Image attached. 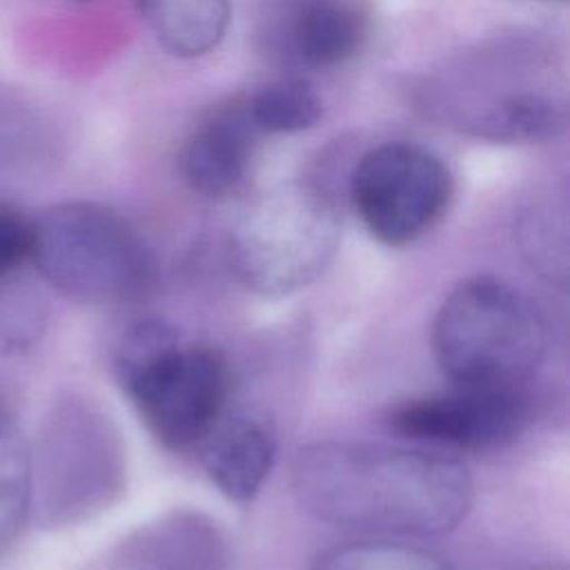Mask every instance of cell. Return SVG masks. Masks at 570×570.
<instances>
[{
	"label": "cell",
	"instance_id": "14",
	"mask_svg": "<svg viewBox=\"0 0 570 570\" xmlns=\"http://www.w3.org/2000/svg\"><path fill=\"white\" fill-rule=\"evenodd\" d=\"M31 497V463L20 430L0 416V554L24 525Z\"/></svg>",
	"mask_w": 570,
	"mask_h": 570
},
{
	"label": "cell",
	"instance_id": "5",
	"mask_svg": "<svg viewBox=\"0 0 570 570\" xmlns=\"http://www.w3.org/2000/svg\"><path fill=\"white\" fill-rule=\"evenodd\" d=\"M338 236L334 200L316 185L287 183L247 205L232 234V263L252 289L283 296L323 274Z\"/></svg>",
	"mask_w": 570,
	"mask_h": 570
},
{
	"label": "cell",
	"instance_id": "3",
	"mask_svg": "<svg viewBox=\"0 0 570 570\" xmlns=\"http://www.w3.org/2000/svg\"><path fill=\"white\" fill-rule=\"evenodd\" d=\"M31 261L51 287L87 305H122L156 281V258L116 209L67 200L33 220Z\"/></svg>",
	"mask_w": 570,
	"mask_h": 570
},
{
	"label": "cell",
	"instance_id": "11",
	"mask_svg": "<svg viewBox=\"0 0 570 570\" xmlns=\"http://www.w3.org/2000/svg\"><path fill=\"white\" fill-rule=\"evenodd\" d=\"M459 127L490 142H541L566 127V102L543 89H510L465 107Z\"/></svg>",
	"mask_w": 570,
	"mask_h": 570
},
{
	"label": "cell",
	"instance_id": "7",
	"mask_svg": "<svg viewBox=\"0 0 570 570\" xmlns=\"http://www.w3.org/2000/svg\"><path fill=\"white\" fill-rule=\"evenodd\" d=\"M370 31L367 0H263L254 36L272 62L294 71H321L352 60Z\"/></svg>",
	"mask_w": 570,
	"mask_h": 570
},
{
	"label": "cell",
	"instance_id": "16",
	"mask_svg": "<svg viewBox=\"0 0 570 570\" xmlns=\"http://www.w3.org/2000/svg\"><path fill=\"white\" fill-rule=\"evenodd\" d=\"M33 220L22 212L0 205V283L31 261Z\"/></svg>",
	"mask_w": 570,
	"mask_h": 570
},
{
	"label": "cell",
	"instance_id": "15",
	"mask_svg": "<svg viewBox=\"0 0 570 570\" xmlns=\"http://www.w3.org/2000/svg\"><path fill=\"white\" fill-rule=\"evenodd\" d=\"M312 570H454L432 550L399 541H354L321 552Z\"/></svg>",
	"mask_w": 570,
	"mask_h": 570
},
{
	"label": "cell",
	"instance_id": "9",
	"mask_svg": "<svg viewBox=\"0 0 570 570\" xmlns=\"http://www.w3.org/2000/svg\"><path fill=\"white\" fill-rule=\"evenodd\" d=\"M258 134L245 98L216 105L185 138L178 160L185 183L209 198L234 194L252 169Z\"/></svg>",
	"mask_w": 570,
	"mask_h": 570
},
{
	"label": "cell",
	"instance_id": "10",
	"mask_svg": "<svg viewBox=\"0 0 570 570\" xmlns=\"http://www.w3.org/2000/svg\"><path fill=\"white\" fill-rule=\"evenodd\" d=\"M200 443L207 474L225 497L238 503L261 490L274 465V428L254 410H225Z\"/></svg>",
	"mask_w": 570,
	"mask_h": 570
},
{
	"label": "cell",
	"instance_id": "4",
	"mask_svg": "<svg viewBox=\"0 0 570 570\" xmlns=\"http://www.w3.org/2000/svg\"><path fill=\"white\" fill-rule=\"evenodd\" d=\"M118 376L147 428L171 448L200 443L227 410L223 356L160 323H140L127 334Z\"/></svg>",
	"mask_w": 570,
	"mask_h": 570
},
{
	"label": "cell",
	"instance_id": "2",
	"mask_svg": "<svg viewBox=\"0 0 570 570\" xmlns=\"http://www.w3.org/2000/svg\"><path fill=\"white\" fill-rule=\"evenodd\" d=\"M546 323L534 303L503 281L461 283L441 305L432 347L452 385L523 390L543 361Z\"/></svg>",
	"mask_w": 570,
	"mask_h": 570
},
{
	"label": "cell",
	"instance_id": "8",
	"mask_svg": "<svg viewBox=\"0 0 570 570\" xmlns=\"http://www.w3.org/2000/svg\"><path fill=\"white\" fill-rule=\"evenodd\" d=\"M525 390L452 385L450 392L410 399L390 410L399 434L439 448L492 450L514 441L528 423Z\"/></svg>",
	"mask_w": 570,
	"mask_h": 570
},
{
	"label": "cell",
	"instance_id": "6",
	"mask_svg": "<svg viewBox=\"0 0 570 570\" xmlns=\"http://www.w3.org/2000/svg\"><path fill=\"white\" fill-rule=\"evenodd\" d=\"M452 174L441 156L390 140L367 149L350 174V200L365 229L385 245L423 236L448 209Z\"/></svg>",
	"mask_w": 570,
	"mask_h": 570
},
{
	"label": "cell",
	"instance_id": "12",
	"mask_svg": "<svg viewBox=\"0 0 570 570\" xmlns=\"http://www.w3.org/2000/svg\"><path fill=\"white\" fill-rule=\"evenodd\" d=\"M156 40L176 58H198L225 38L232 0H134Z\"/></svg>",
	"mask_w": 570,
	"mask_h": 570
},
{
	"label": "cell",
	"instance_id": "1",
	"mask_svg": "<svg viewBox=\"0 0 570 570\" xmlns=\"http://www.w3.org/2000/svg\"><path fill=\"white\" fill-rule=\"evenodd\" d=\"M294 492L323 521L399 537L448 532L472 503V481L461 463L372 443H316L301 450Z\"/></svg>",
	"mask_w": 570,
	"mask_h": 570
},
{
	"label": "cell",
	"instance_id": "13",
	"mask_svg": "<svg viewBox=\"0 0 570 570\" xmlns=\"http://www.w3.org/2000/svg\"><path fill=\"white\" fill-rule=\"evenodd\" d=\"M252 122L261 134H298L323 116V100L303 76L272 80L245 96Z\"/></svg>",
	"mask_w": 570,
	"mask_h": 570
}]
</instances>
